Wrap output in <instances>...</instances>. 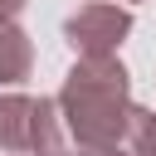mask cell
I'll list each match as a JSON object with an SVG mask.
<instances>
[{
  "label": "cell",
  "instance_id": "1",
  "mask_svg": "<svg viewBox=\"0 0 156 156\" xmlns=\"http://www.w3.org/2000/svg\"><path fill=\"white\" fill-rule=\"evenodd\" d=\"M73 146H122L132 122V73L122 58H73L54 93Z\"/></svg>",
  "mask_w": 156,
  "mask_h": 156
},
{
  "label": "cell",
  "instance_id": "6",
  "mask_svg": "<svg viewBox=\"0 0 156 156\" xmlns=\"http://www.w3.org/2000/svg\"><path fill=\"white\" fill-rule=\"evenodd\" d=\"M24 5H29V0H0V20H15Z\"/></svg>",
  "mask_w": 156,
  "mask_h": 156
},
{
  "label": "cell",
  "instance_id": "7",
  "mask_svg": "<svg viewBox=\"0 0 156 156\" xmlns=\"http://www.w3.org/2000/svg\"><path fill=\"white\" fill-rule=\"evenodd\" d=\"M112 5H127V10H132V5H141V0H112Z\"/></svg>",
  "mask_w": 156,
  "mask_h": 156
},
{
  "label": "cell",
  "instance_id": "4",
  "mask_svg": "<svg viewBox=\"0 0 156 156\" xmlns=\"http://www.w3.org/2000/svg\"><path fill=\"white\" fill-rule=\"evenodd\" d=\"M29 132H34V98L0 93V156H29Z\"/></svg>",
  "mask_w": 156,
  "mask_h": 156
},
{
  "label": "cell",
  "instance_id": "5",
  "mask_svg": "<svg viewBox=\"0 0 156 156\" xmlns=\"http://www.w3.org/2000/svg\"><path fill=\"white\" fill-rule=\"evenodd\" d=\"M73 156H127L122 146H73Z\"/></svg>",
  "mask_w": 156,
  "mask_h": 156
},
{
  "label": "cell",
  "instance_id": "3",
  "mask_svg": "<svg viewBox=\"0 0 156 156\" xmlns=\"http://www.w3.org/2000/svg\"><path fill=\"white\" fill-rule=\"evenodd\" d=\"M34 73V44L20 20H0V93H15Z\"/></svg>",
  "mask_w": 156,
  "mask_h": 156
},
{
  "label": "cell",
  "instance_id": "2",
  "mask_svg": "<svg viewBox=\"0 0 156 156\" xmlns=\"http://www.w3.org/2000/svg\"><path fill=\"white\" fill-rule=\"evenodd\" d=\"M127 34H132V10L112 0H88L63 20V44L78 58H117Z\"/></svg>",
  "mask_w": 156,
  "mask_h": 156
}]
</instances>
